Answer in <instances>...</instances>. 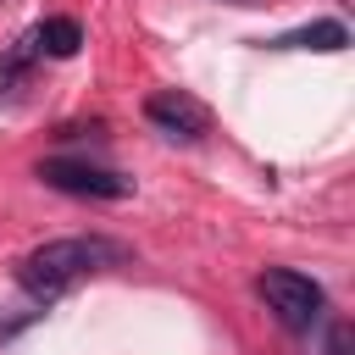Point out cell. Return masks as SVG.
<instances>
[{"label": "cell", "instance_id": "6da1fadb", "mask_svg": "<svg viewBox=\"0 0 355 355\" xmlns=\"http://www.w3.org/2000/svg\"><path fill=\"white\" fill-rule=\"evenodd\" d=\"M116 261H128V244H116V239H105V233L50 239V244H39V250L22 255L17 283H22L39 305H50V300H61L72 283H83V277H94V272H105V266H116Z\"/></svg>", "mask_w": 355, "mask_h": 355}, {"label": "cell", "instance_id": "277c9868", "mask_svg": "<svg viewBox=\"0 0 355 355\" xmlns=\"http://www.w3.org/2000/svg\"><path fill=\"white\" fill-rule=\"evenodd\" d=\"M144 116H150L166 139H200V133L211 128V111H205L194 94H183V89H161V94H150V100H144Z\"/></svg>", "mask_w": 355, "mask_h": 355}, {"label": "cell", "instance_id": "5b68a950", "mask_svg": "<svg viewBox=\"0 0 355 355\" xmlns=\"http://www.w3.org/2000/svg\"><path fill=\"white\" fill-rule=\"evenodd\" d=\"M33 50L39 55H55V61H67V55H78V44H83V28H78V17H44L33 33Z\"/></svg>", "mask_w": 355, "mask_h": 355}, {"label": "cell", "instance_id": "52a82bcc", "mask_svg": "<svg viewBox=\"0 0 355 355\" xmlns=\"http://www.w3.org/2000/svg\"><path fill=\"white\" fill-rule=\"evenodd\" d=\"M322 355H349V327H344V322L327 327V349H322Z\"/></svg>", "mask_w": 355, "mask_h": 355}, {"label": "cell", "instance_id": "3957f363", "mask_svg": "<svg viewBox=\"0 0 355 355\" xmlns=\"http://www.w3.org/2000/svg\"><path fill=\"white\" fill-rule=\"evenodd\" d=\"M39 178L61 194H78V200H128L133 194V178H122L111 166H94V161H72V155L39 161Z\"/></svg>", "mask_w": 355, "mask_h": 355}, {"label": "cell", "instance_id": "7a4b0ae2", "mask_svg": "<svg viewBox=\"0 0 355 355\" xmlns=\"http://www.w3.org/2000/svg\"><path fill=\"white\" fill-rule=\"evenodd\" d=\"M255 288H261L266 311H272L288 333H311V327L322 322V311H327L322 283H316V277H305V272H294V266H266Z\"/></svg>", "mask_w": 355, "mask_h": 355}, {"label": "cell", "instance_id": "8992f818", "mask_svg": "<svg viewBox=\"0 0 355 355\" xmlns=\"http://www.w3.org/2000/svg\"><path fill=\"white\" fill-rule=\"evenodd\" d=\"M277 50H344L349 44V28L344 22H305V28H294V33H283V39H272Z\"/></svg>", "mask_w": 355, "mask_h": 355}]
</instances>
